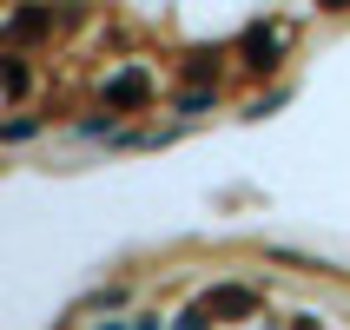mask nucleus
Returning a JSON list of instances; mask_svg holds the SVG:
<instances>
[{
  "label": "nucleus",
  "instance_id": "obj_1",
  "mask_svg": "<svg viewBox=\"0 0 350 330\" xmlns=\"http://www.w3.org/2000/svg\"><path fill=\"white\" fill-rule=\"evenodd\" d=\"M252 311H265V297L245 291V284H225V291H205V304H198L185 324H198V317H252Z\"/></svg>",
  "mask_w": 350,
  "mask_h": 330
},
{
  "label": "nucleus",
  "instance_id": "obj_2",
  "mask_svg": "<svg viewBox=\"0 0 350 330\" xmlns=\"http://www.w3.org/2000/svg\"><path fill=\"white\" fill-rule=\"evenodd\" d=\"M146 93H152V79L139 73V66H133V73H119L113 86H106V99H113V106H139Z\"/></svg>",
  "mask_w": 350,
  "mask_h": 330
},
{
  "label": "nucleus",
  "instance_id": "obj_3",
  "mask_svg": "<svg viewBox=\"0 0 350 330\" xmlns=\"http://www.w3.org/2000/svg\"><path fill=\"white\" fill-rule=\"evenodd\" d=\"M317 7H331V14H350V0H317Z\"/></svg>",
  "mask_w": 350,
  "mask_h": 330
}]
</instances>
